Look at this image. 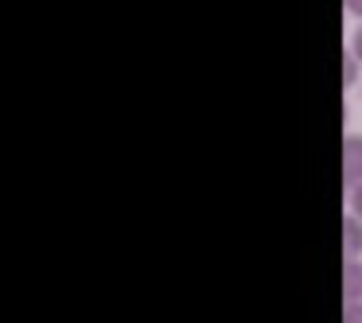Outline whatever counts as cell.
Instances as JSON below:
<instances>
[{"mask_svg":"<svg viewBox=\"0 0 362 323\" xmlns=\"http://www.w3.org/2000/svg\"><path fill=\"white\" fill-rule=\"evenodd\" d=\"M343 183H362V133H351L343 141Z\"/></svg>","mask_w":362,"mask_h":323,"instance_id":"obj_1","label":"cell"},{"mask_svg":"<svg viewBox=\"0 0 362 323\" xmlns=\"http://www.w3.org/2000/svg\"><path fill=\"white\" fill-rule=\"evenodd\" d=\"M343 257L346 261L362 257V218L358 214H346L343 218Z\"/></svg>","mask_w":362,"mask_h":323,"instance_id":"obj_2","label":"cell"},{"mask_svg":"<svg viewBox=\"0 0 362 323\" xmlns=\"http://www.w3.org/2000/svg\"><path fill=\"white\" fill-rule=\"evenodd\" d=\"M343 300H362V261H346L343 265Z\"/></svg>","mask_w":362,"mask_h":323,"instance_id":"obj_3","label":"cell"},{"mask_svg":"<svg viewBox=\"0 0 362 323\" xmlns=\"http://www.w3.org/2000/svg\"><path fill=\"white\" fill-rule=\"evenodd\" d=\"M358 78H362V63H358L354 51H346V59H343V90L358 86Z\"/></svg>","mask_w":362,"mask_h":323,"instance_id":"obj_4","label":"cell"},{"mask_svg":"<svg viewBox=\"0 0 362 323\" xmlns=\"http://www.w3.org/2000/svg\"><path fill=\"white\" fill-rule=\"evenodd\" d=\"M346 206H351V214H358V218H362V183L346 187Z\"/></svg>","mask_w":362,"mask_h":323,"instance_id":"obj_5","label":"cell"},{"mask_svg":"<svg viewBox=\"0 0 362 323\" xmlns=\"http://www.w3.org/2000/svg\"><path fill=\"white\" fill-rule=\"evenodd\" d=\"M343 323H362V300H346L343 304Z\"/></svg>","mask_w":362,"mask_h":323,"instance_id":"obj_6","label":"cell"},{"mask_svg":"<svg viewBox=\"0 0 362 323\" xmlns=\"http://www.w3.org/2000/svg\"><path fill=\"white\" fill-rule=\"evenodd\" d=\"M351 51H354V55H358V63H362V24H358V28H354V32H351Z\"/></svg>","mask_w":362,"mask_h":323,"instance_id":"obj_7","label":"cell"},{"mask_svg":"<svg viewBox=\"0 0 362 323\" xmlns=\"http://www.w3.org/2000/svg\"><path fill=\"white\" fill-rule=\"evenodd\" d=\"M343 12H351L354 20H362V0H343Z\"/></svg>","mask_w":362,"mask_h":323,"instance_id":"obj_8","label":"cell"}]
</instances>
